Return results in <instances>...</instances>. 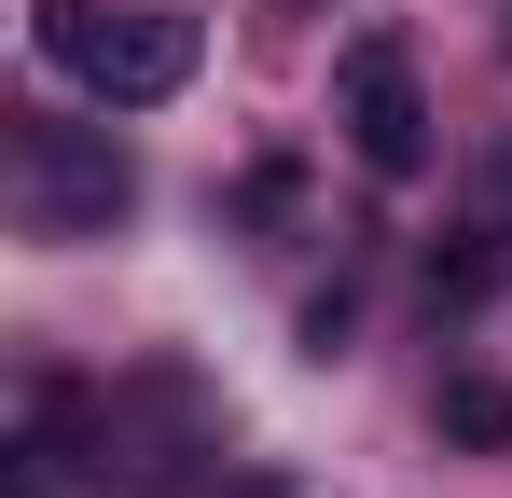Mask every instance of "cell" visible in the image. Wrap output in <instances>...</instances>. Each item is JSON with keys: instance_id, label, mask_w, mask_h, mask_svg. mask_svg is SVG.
Instances as JSON below:
<instances>
[{"instance_id": "cell-3", "label": "cell", "mask_w": 512, "mask_h": 498, "mask_svg": "<svg viewBox=\"0 0 512 498\" xmlns=\"http://www.w3.org/2000/svg\"><path fill=\"white\" fill-rule=\"evenodd\" d=\"M139 208V166L111 125H28V222L42 236H111Z\"/></svg>"}, {"instance_id": "cell-1", "label": "cell", "mask_w": 512, "mask_h": 498, "mask_svg": "<svg viewBox=\"0 0 512 498\" xmlns=\"http://www.w3.org/2000/svg\"><path fill=\"white\" fill-rule=\"evenodd\" d=\"M42 56L97 111H153V97L194 83V14H167V0H42Z\"/></svg>"}, {"instance_id": "cell-4", "label": "cell", "mask_w": 512, "mask_h": 498, "mask_svg": "<svg viewBox=\"0 0 512 498\" xmlns=\"http://www.w3.org/2000/svg\"><path fill=\"white\" fill-rule=\"evenodd\" d=\"M499 291H512V153L485 166V208L443 222V249H429V305L471 319V305H499Z\"/></svg>"}, {"instance_id": "cell-2", "label": "cell", "mask_w": 512, "mask_h": 498, "mask_svg": "<svg viewBox=\"0 0 512 498\" xmlns=\"http://www.w3.org/2000/svg\"><path fill=\"white\" fill-rule=\"evenodd\" d=\"M333 111H346V153L374 166V180H416V166H429V83H416V42H402V28L346 42Z\"/></svg>"}, {"instance_id": "cell-5", "label": "cell", "mask_w": 512, "mask_h": 498, "mask_svg": "<svg viewBox=\"0 0 512 498\" xmlns=\"http://www.w3.org/2000/svg\"><path fill=\"white\" fill-rule=\"evenodd\" d=\"M443 443H485V457L512 443V388L499 374H443Z\"/></svg>"}]
</instances>
